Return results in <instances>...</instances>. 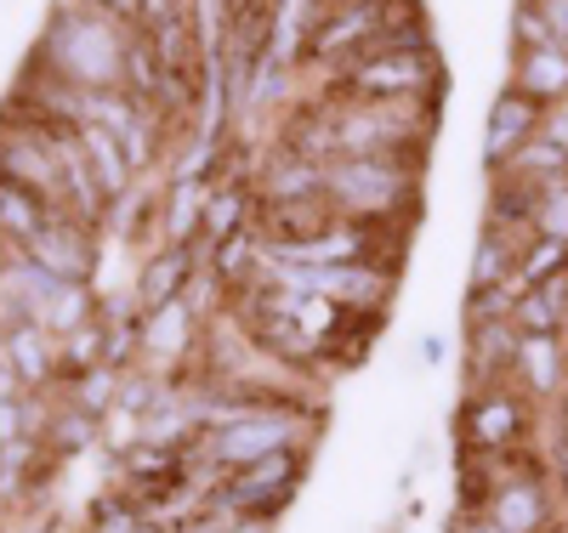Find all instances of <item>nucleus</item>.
Returning <instances> with one entry per match:
<instances>
[{
    "label": "nucleus",
    "mask_w": 568,
    "mask_h": 533,
    "mask_svg": "<svg viewBox=\"0 0 568 533\" xmlns=\"http://www.w3.org/2000/svg\"><path fill=\"white\" fill-rule=\"evenodd\" d=\"M125 40L131 29L91 0H58L34 45V63H45V74L74 91H125Z\"/></svg>",
    "instance_id": "1"
},
{
    "label": "nucleus",
    "mask_w": 568,
    "mask_h": 533,
    "mask_svg": "<svg viewBox=\"0 0 568 533\" xmlns=\"http://www.w3.org/2000/svg\"><path fill=\"white\" fill-rule=\"evenodd\" d=\"M336 96H353V103H438L444 58H438L433 34H426V23L382 29L336 74Z\"/></svg>",
    "instance_id": "2"
},
{
    "label": "nucleus",
    "mask_w": 568,
    "mask_h": 533,
    "mask_svg": "<svg viewBox=\"0 0 568 533\" xmlns=\"http://www.w3.org/2000/svg\"><path fill=\"white\" fill-rule=\"evenodd\" d=\"M420 154H353L324 165V199L336 205L342 222L369 227H415L420 199Z\"/></svg>",
    "instance_id": "3"
},
{
    "label": "nucleus",
    "mask_w": 568,
    "mask_h": 533,
    "mask_svg": "<svg viewBox=\"0 0 568 533\" xmlns=\"http://www.w3.org/2000/svg\"><path fill=\"white\" fill-rule=\"evenodd\" d=\"M262 278L284 289H307L347 312H387L398 296V267L393 262H336V267H291V262H262Z\"/></svg>",
    "instance_id": "4"
},
{
    "label": "nucleus",
    "mask_w": 568,
    "mask_h": 533,
    "mask_svg": "<svg viewBox=\"0 0 568 533\" xmlns=\"http://www.w3.org/2000/svg\"><path fill=\"white\" fill-rule=\"evenodd\" d=\"M302 465H307L302 449H278V454H267V460H256V465H245V471H227L216 489H211V511L273 522L284 505L296 500V489H302Z\"/></svg>",
    "instance_id": "5"
},
{
    "label": "nucleus",
    "mask_w": 568,
    "mask_h": 533,
    "mask_svg": "<svg viewBox=\"0 0 568 533\" xmlns=\"http://www.w3.org/2000/svg\"><path fill=\"white\" fill-rule=\"evenodd\" d=\"M302 431H307V409L278 398V403H262L256 414H245L240 426L211 431L205 449H211L216 471H245V465H256V460H267L278 449H302Z\"/></svg>",
    "instance_id": "6"
},
{
    "label": "nucleus",
    "mask_w": 568,
    "mask_h": 533,
    "mask_svg": "<svg viewBox=\"0 0 568 533\" xmlns=\"http://www.w3.org/2000/svg\"><path fill=\"white\" fill-rule=\"evenodd\" d=\"M484 511L500 533H557V482H551V471L517 460V449H511L500 460V482Z\"/></svg>",
    "instance_id": "7"
},
{
    "label": "nucleus",
    "mask_w": 568,
    "mask_h": 533,
    "mask_svg": "<svg viewBox=\"0 0 568 533\" xmlns=\"http://www.w3.org/2000/svg\"><path fill=\"white\" fill-rule=\"evenodd\" d=\"M524 438H529V403H524V392L506 386V380L471 386L466 409H460V443H466V454L506 460Z\"/></svg>",
    "instance_id": "8"
},
{
    "label": "nucleus",
    "mask_w": 568,
    "mask_h": 533,
    "mask_svg": "<svg viewBox=\"0 0 568 533\" xmlns=\"http://www.w3.org/2000/svg\"><path fill=\"white\" fill-rule=\"evenodd\" d=\"M387 23H393L387 18V0H342V7L318 23V34L307 40L302 63H318V69H336L342 74Z\"/></svg>",
    "instance_id": "9"
},
{
    "label": "nucleus",
    "mask_w": 568,
    "mask_h": 533,
    "mask_svg": "<svg viewBox=\"0 0 568 533\" xmlns=\"http://www.w3.org/2000/svg\"><path fill=\"white\" fill-rule=\"evenodd\" d=\"M23 256L63 284H91V273H98V233L74 216H52L34 233V245Z\"/></svg>",
    "instance_id": "10"
},
{
    "label": "nucleus",
    "mask_w": 568,
    "mask_h": 533,
    "mask_svg": "<svg viewBox=\"0 0 568 533\" xmlns=\"http://www.w3.org/2000/svg\"><path fill=\"white\" fill-rule=\"evenodd\" d=\"M205 245H160L149 262L136 267V289H131V301L136 312H160L171 301H182L187 289H194V278L205 273Z\"/></svg>",
    "instance_id": "11"
},
{
    "label": "nucleus",
    "mask_w": 568,
    "mask_h": 533,
    "mask_svg": "<svg viewBox=\"0 0 568 533\" xmlns=\"http://www.w3.org/2000/svg\"><path fill=\"white\" fill-rule=\"evenodd\" d=\"M546 131V109L540 103H529L524 91H511V85H500V96L489 103V125H484V171L489 176H500L506 171V160L524 148L529 136H540Z\"/></svg>",
    "instance_id": "12"
},
{
    "label": "nucleus",
    "mask_w": 568,
    "mask_h": 533,
    "mask_svg": "<svg viewBox=\"0 0 568 533\" xmlns=\"http://www.w3.org/2000/svg\"><path fill=\"white\" fill-rule=\"evenodd\" d=\"M194 341H200V307L187 296L160 307V312H142V363H149L154 375L171 369V363H187Z\"/></svg>",
    "instance_id": "13"
},
{
    "label": "nucleus",
    "mask_w": 568,
    "mask_h": 533,
    "mask_svg": "<svg viewBox=\"0 0 568 533\" xmlns=\"http://www.w3.org/2000/svg\"><path fill=\"white\" fill-rule=\"evenodd\" d=\"M517 341L524 329L511 318H489V324H466V380L471 386H495L517 369Z\"/></svg>",
    "instance_id": "14"
},
{
    "label": "nucleus",
    "mask_w": 568,
    "mask_h": 533,
    "mask_svg": "<svg viewBox=\"0 0 568 533\" xmlns=\"http://www.w3.org/2000/svg\"><path fill=\"white\" fill-rule=\"evenodd\" d=\"M0 352L12 358V369L23 375L29 392H52V386L63 380V369H58V335L45 324H34V318H23L18 329L0 335Z\"/></svg>",
    "instance_id": "15"
},
{
    "label": "nucleus",
    "mask_w": 568,
    "mask_h": 533,
    "mask_svg": "<svg viewBox=\"0 0 568 533\" xmlns=\"http://www.w3.org/2000/svg\"><path fill=\"white\" fill-rule=\"evenodd\" d=\"M511 91H524L529 103H540L546 114L568 103V52L562 45H540V52H511Z\"/></svg>",
    "instance_id": "16"
},
{
    "label": "nucleus",
    "mask_w": 568,
    "mask_h": 533,
    "mask_svg": "<svg viewBox=\"0 0 568 533\" xmlns=\"http://www.w3.org/2000/svg\"><path fill=\"white\" fill-rule=\"evenodd\" d=\"M517 380L529 398H557L568 380V329L562 335H524L517 341Z\"/></svg>",
    "instance_id": "17"
},
{
    "label": "nucleus",
    "mask_w": 568,
    "mask_h": 533,
    "mask_svg": "<svg viewBox=\"0 0 568 533\" xmlns=\"http://www.w3.org/2000/svg\"><path fill=\"white\" fill-rule=\"evenodd\" d=\"M256 199H262V205L324 199V165H318V160H296V154L273 148V160L256 171Z\"/></svg>",
    "instance_id": "18"
},
{
    "label": "nucleus",
    "mask_w": 568,
    "mask_h": 533,
    "mask_svg": "<svg viewBox=\"0 0 568 533\" xmlns=\"http://www.w3.org/2000/svg\"><path fill=\"white\" fill-rule=\"evenodd\" d=\"M262 262H267V238H262V227H245V233H233V238H222V245L205 250V273H211L222 289H233V296H240L245 284L262 278Z\"/></svg>",
    "instance_id": "19"
},
{
    "label": "nucleus",
    "mask_w": 568,
    "mask_h": 533,
    "mask_svg": "<svg viewBox=\"0 0 568 533\" xmlns=\"http://www.w3.org/2000/svg\"><path fill=\"white\" fill-rule=\"evenodd\" d=\"M80 131V148H85V160H91V176H98V187H103V199L109 205H120L125 193H131V160H125V148H120V136L114 131H103V125H74Z\"/></svg>",
    "instance_id": "20"
},
{
    "label": "nucleus",
    "mask_w": 568,
    "mask_h": 533,
    "mask_svg": "<svg viewBox=\"0 0 568 533\" xmlns=\"http://www.w3.org/2000/svg\"><path fill=\"white\" fill-rule=\"evenodd\" d=\"M52 216H63V211H52L45 199H34L29 187H18V182L0 176V238H7L12 250H29L34 233L52 222Z\"/></svg>",
    "instance_id": "21"
},
{
    "label": "nucleus",
    "mask_w": 568,
    "mask_h": 533,
    "mask_svg": "<svg viewBox=\"0 0 568 533\" xmlns=\"http://www.w3.org/2000/svg\"><path fill=\"white\" fill-rule=\"evenodd\" d=\"M524 245H529V238L500 233V227H484V233H478V245H471L466 289H500V284H511V273H517V250H524Z\"/></svg>",
    "instance_id": "22"
},
{
    "label": "nucleus",
    "mask_w": 568,
    "mask_h": 533,
    "mask_svg": "<svg viewBox=\"0 0 568 533\" xmlns=\"http://www.w3.org/2000/svg\"><path fill=\"white\" fill-rule=\"evenodd\" d=\"M511 324L524 335H562L568 329V273H557L551 284L524 289L517 307H511Z\"/></svg>",
    "instance_id": "23"
},
{
    "label": "nucleus",
    "mask_w": 568,
    "mask_h": 533,
    "mask_svg": "<svg viewBox=\"0 0 568 533\" xmlns=\"http://www.w3.org/2000/svg\"><path fill=\"white\" fill-rule=\"evenodd\" d=\"M506 182H524V187H551V182H568V154L557 148V142L540 131V136H529L524 148H517L511 160H506V171H500Z\"/></svg>",
    "instance_id": "24"
},
{
    "label": "nucleus",
    "mask_w": 568,
    "mask_h": 533,
    "mask_svg": "<svg viewBox=\"0 0 568 533\" xmlns=\"http://www.w3.org/2000/svg\"><path fill=\"white\" fill-rule=\"evenodd\" d=\"M103 358H109V329H103V318H91V324H80L74 335H63V341H58L63 386H74V380L91 375V369H103Z\"/></svg>",
    "instance_id": "25"
},
{
    "label": "nucleus",
    "mask_w": 568,
    "mask_h": 533,
    "mask_svg": "<svg viewBox=\"0 0 568 533\" xmlns=\"http://www.w3.org/2000/svg\"><path fill=\"white\" fill-rule=\"evenodd\" d=\"M557 273H568V245L562 238H529L524 250H517V273H511V289L524 296V289H535V284H551Z\"/></svg>",
    "instance_id": "26"
},
{
    "label": "nucleus",
    "mask_w": 568,
    "mask_h": 533,
    "mask_svg": "<svg viewBox=\"0 0 568 533\" xmlns=\"http://www.w3.org/2000/svg\"><path fill=\"white\" fill-rule=\"evenodd\" d=\"M103 438V426L91 420V414H80L74 403H58L52 409V426H45V449H52L58 460H74L80 449H91Z\"/></svg>",
    "instance_id": "27"
},
{
    "label": "nucleus",
    "mask_w": 568,
    "mask_h": 533,
    "mask_svg": "<svg viewBox=\"0 0 568 533\" xmlns=\"http://www.w3.org/2000/svg\"><path fill=\"white\" fill-rule=\"evenodd\" d=\"M120 380H125V375H120V369H109V363H103V369H91V375H80V380L69 386V403L103 426V420L120 409Z\"/></svg>",
    "instance_id": "28"
},
{
    "label": "nucleus",
    "mask_w": 568,
    "mask_h": 533,
    "mask_svg": "<svg viewBox=\"0 0 568 533\" xmlns=\"http://www.w3.org/2000/svg\"><path fill=\"white\" fill-rule=\"evenodd\" d=\"M540 45H557L540 0H517L511 7V52H540Z\"/></svg>",
    "instance_id": "29"
},
{
    "label": "nucleus",
    "mask_w": 568,
    "mask_h": 533,
    "mask_svg": "<svg viewBox=\"0 0 568 533\" xmlns=\"http://www.w3.org/2000/svg\"><path fill=\"white\" fill-rule=\"evenodd\" d=\"M535 233L540 238H562L568 245V182H551V187H540L535 193Z\"/></svg>",
    "instance_id": "30"
},
{
    "label": "nucleus",
    "mask_w": 568,
    "mask_h": 533,
    "mask_svg": "<svg viewBox=\"0 0 568 533\" xmlns=\"http://www.w3.org/2000/svg\"><path fill=\"white\" fill-rule=\"evenodd\" d=\"M98 12H109L114 23H125V29H149V18H142V0H91Z\"/></svg>",
    "instance_id": "31"
},
{
    "label": "nucleus",
    "mask_w": 568,
    "mask_h": 533,
    "mask_svg": "<svg viewBox=\"0 0 568 533\" xmlns=\"http://www.w3.org/2000/svg\"><path fill=\"white\" fill-rule=\"evenodd\" d=\"M23 443V398L18 403H0V449Z\"/></svg>",
    "instance_id": "32"
},
{
    "label": "nucleus",
    "mask_w": 568,
    "mask_h": 533,
    "mask_svg": "<svg viewBox=\"0 0 568 533\" xmlns=\"http://www.w3.org/2000/svg\"><path fill=\"white\" fill-rule=\"evenodd\" d=\"M18 398H29V386H23V375L12 369V358L0 352V403H18Z\"/></svg>",
    "instance_id": "33"
},
{
    "label": "nucleus",
    "mask_w": 568,
    "mask_h": 533,
    "mask_svg": "<svg viewBox=\"0 0 568 533\" xmlns=\"http://www.w3.org/2000/svg\"><path fill=\"white\" fill-rule=\"evenodd\" d=\"M540 12H546V23H551L557 45H562V52H568V0H540Z\"/></svg>",
    "instance_id": "34"
},
{
    "label": "nucleus",
    "mask_w": 568,
    "mask_h": 533,
    "mask_svg": "<svg viewBox=\"0 0 568 533\" xmlns=\"http://www.w3.org/2000/svg\"><path fill=\"white\" fill-rule=\"evenodd\" d=\"M227 533H267V522H256V516H240V522H233Z\"/></svg>",
    "instance_id": "35"
},
{
    "label": "nucleus",
    "mask_w": 568,
    "mask_h": 533,
    "mask_svg": "<svg viewBox=\"0 0 568 533\" xmlns=\"http://www.w3.org/2000/svg\"><path fill=\"white\" fill-rule=\"evenodd\" d=\"M29 533H58V527H52V522H45V527H29Z\"/></svg>",
    "instance_id": "36"
},
{
    "label": "nucleus",
    "mask_w": 568,
    "mask_h": 533,
    "mask_svg": "<svg viewBox=\"0 0 568 533\" xmlns=\"http://www.w3.org/2000/svg\"><path fill=\"white\" fill-rule=\"evenodd\" d=\"M557 114H562V120H568V103H562V109H557Z\"/></svg>",
    "instance_id": "37"
}]
</instances>
